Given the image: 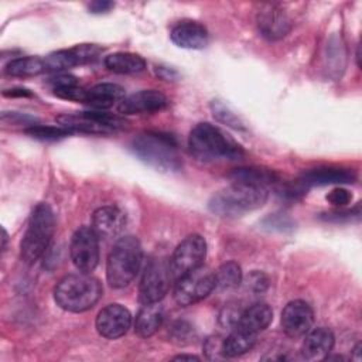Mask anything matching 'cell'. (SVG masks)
<instances>
[{"mask_svg": "<svg viewBox=\"0 0 362 362\" xmlns=\"http://www.w3.org/2000/svg\"><path fill=\"white\" fill-rule=\"evenodd\" d=\"M188 146L191 153L204 161L239 160L243 156L242 147L211 123L197 124L189 133Z\"/></svg>", "mask_w": 362, "mask_h": 362, "instance_id": "obj_1", "label": "cell"}, {"mask_svg": "<svg viewBox=\"0 0 362 362\" xmlns=\"http://www.w3.org/2000/svg\"><path fill=\"white\" fill-rule=\"evenodd\" d=\"M100 281L89 273L69 274L59 280L54 290L55 303L65 311L82 313L92 308L102 296Z\"/></svg>", "mask_w": 362, "mask_h": 362, "instance_id": "obj_2", "label": "cell"}, {"mask_svg": "<svg viewBox=\"0 0 362 362\" xmlns=\"http://www.w3.org/2000/svg\"><path fill=\"white\" fill-rule=\"evenodd\" d=\"M132 150L141 161L160 171H177L182 165L175 140L164 133L139 134L132 143Z\"/></svg>", "mask_w": 362, "mask_h": 362, "instance_id": "obj_3", "label": "cell"}, {"mask_svg": "<svg viewBox=\"0 0 362 362\" xmlns=\"http://www.w3.org/2000/svg\"><path fill=\"white\" fill-rule=\"evenodd\" d=\"M267 199V188L232 182L209 199V209L219 216H242L260 208Z\"/></svg>", "mask_w": 362, "mask_h": 362, "instance_id": "obj_4", "label": "cell"}, {"mask_svg": "<svg viewBox=\"0 0 362 362\" xmlns=\"http://www.w3.org/2000/svg\"><path fill=\"white\" fill-rule=\"evenodd\" d=\"M143 249L137 238L124 236L116 240L106 262V279L115 288H123L132 283L140 270Z\"/></svg>", "mask_w": 362, "mask_h": 362, "instance_id": "obj_5", "label": "cell"}, {"mask_svg": "<svg viewBox=\"0 0 362 362\" xmlns=\"http://www.w3.org/2000/svg\"><path fill=\"white\" fill-rule=\"evenodd\" d=\"M54 229L55 216L51 206L45 202L38 204L30 216L28 226L20 246L21 259L25 263L33 264L44 255L54 235Z\"/></svg>", "mask_w": 362, "mask_h": 362, "instance_id": "obj_6", "label": "cell"}, {"mask_svg": "<svg viewBox=\"0 0 362 362\" xmlns=\"http://www.w3.org/2000/svg\"><path fill=\"white\" fill-rule=\"evenodd\" d=\"M57 122L71 132L90 134H110L126 124V122L119 116L103 112L64 113L57 117Z\"/></svg>", "mask_w": 362, "mask_h": 362, "instance_id": "obj_7", "label": "cell"}, {"mask_svg": "<svg viewBox=\"0 0 362 362\" xmlns=\"http://www.w3.org/2000/svg\"><path fill=\"white\" fill-rule=\"evenodd\" d=\"M214 288L215 273L208 267L199 266L177 280L174 300L180 305H191L208 297Z\"/></svg>", "mask_w": 362, "mask_h": 362, "instance_id": "obj_8", "label": "cell"}, {"mask_svg": "<svg viewBox=\"0 0 362 362\" xmlns=\"http://www.w3.org/2000/svg\"><path fill=\"white\" fill-rule=\"evenodd\" d=\"M206 255V242L201 235L187 236L174 250L168 264L173 280H178L188 272L202 266Z\"/></svg>", "mask_w": 362, "mask_h": 362, "instance_id": "obj_9", "label": "cell"}, {"mask_svg": "<svg viewBox=\"0 0 362 362\" xmlns=\"http://www.w3.org/2000/svg\"><path fill=\"white\" fill-rule=\"evenodd\" d=\"M170 264L165 259L157 257L151 259L144 269L140 287H139V297L143 304L148 303H158L168 291L170 281Z\"/></svg>", "mask_w": 362, "mask_h": 362, "instance_id": "obj_10", "label": "cell"}, {"mask_svg": "<svg viewBox=\"0 0 362 362\" xmlns=\"http://www.w3.org/2000/svg\"><path fill=\"white\" fill-rule=\"evenodd\" d=\"M71 260L82 273H90L99 263V236L89 226L75 230L69 245Z\"/></svg>", "mask_w": 362, "mask_h": 362, "instance_id": "obj_11", "label": "cell"}, {"mask_svg": "<svg viewBox=\"0 0 362 362\" xmlns=\"http://www.w3.org/2000/svg\"><path fill=\"white\" fill-rule=\"evenodd\" d=\"M102 49L95 44H81L69 49H59L44 59L45 71L59 72L64 69H69L75 65L86 64L93 61Z\"/></svg>", "mask_w": 362, "mask_h": 362, "instance_id": "obj_12", "label": "cell"}, {"mask_svg": "<svg viewBox=\"0 0 362 362\" xmlns=\"http://www.w3.org/2000/svg\"><path fill=\"white\" fill-rule=\"evenodd\" d=\"M95 324L102 337L116 339L129 331L132 325V314L120 304H109L99 311Z\"/></svg>", "mask_w": 362, "mask_h": 362, "instance_id": "obj_13", "label": "cell"}, {"mask_svg": "<svg viewBox=\"0 0 362 362\" xmlns=\"http://www.w3.org/2000/svg\"><path fill=\"white\" fill-rule=\"evenodd\" d=\"M314 324V313L303 300L290 301L281 313V328L291 338L304 337Z\"/></svg>", "mask_w": 362, "mask_h": 362, "instance_id": "obj_14", "label": "cell"}, {"mask_svg": "<svg viewBox=\"0 0 362 362\" xmlns=\"http://www.w3.org/2000/svg\"><path fill=\"white\" fill-rule=\"evenodd\" d=\"M168 99L164 93L156 89H146L136 92L127 98H124L117 110L122 115H141V113H153L167 107Z\"/></svg>", "mask_w": 362, "mask_h": 362, "instance_id": "obj_15", "label": "cell"}, {"mask_svg": "<svg viewBox=\"0 0 362 362\" xmlns=\"http://www.w3.org/2000/svg\"><path fill=\"white\" fill-rule=\"evenodd\" d=\"M335 344V337L331 329L325 327L310 329L305 334V339L301 346V355L305 361L317 362L329 356Z\"/></svg>", "mask_w": 362, "mask_h": 362, "instance_id": "obj_16", "label": "cell"}, {"mask_svg": "<svg viewBox=\"0 0 362 362\" xmlns=\"http://www.w3.org/2000/svg\"><path fill=\"white\" fill-rule=\"evenodd\" d=\"M171 41L187 49H202L208 44L206 28L197 21H181L171 30Z\"/></svg>", "mask_w": 362, "mask_h": 362, "instance_id": "obj_17", "label": "cell"}, {"mask_svg": "<svg viewBox=\"0 0 362 362\" xmlns=\"http://www.w3.org/2000/svg\"><path fill=\"white\" fill-rule=\"evenodd\" d=\"M124 214L113 205L98 208L92 215V228L98 236L113 238L119 235L124 226Z\"/></svg>", "mask_w": 362, "mask_h": 362, "instance_id": "obj_18", "label": "cell"}, {"mask_svg": "<svg viewBox=\"0 0 362 362\" xmlns=\"http://www.w3.org/2000/svg\"><path fill=\"white\" fill-rule=\"evenodd\" d=\"M257 24L262 34L270 40L281 38L290 31V20L287 16L273 6H269L259 13Z\"/></svg>", "mask_w": 362, "mask_h": 362, "instance_id": "obj_19", "label": "cell"}, {"mask_svg": "<svg viewBox=\"0 0 362 362\" xmlns=\"http://www.w3.org/2000/svg\"><path fill=\"white\" fill-rule=\"evenodd\" d=\"M355 174L346 168L321 167L305 171L300 182L303 185H328V184H349L354 182Z\"/></svg>", "mask_w": 362, "mask_h": 362, "instance_id": "obj_20", "label": "cell"}, {"mask_svg": "<svg viewBox=\"0 0 362 362\" xmlns=\"http://www.w3.org/2000/svg\"><path fill=\"white\" fill-rule=\"evenodd\" d=\"M124 99V89L120 85L105 82L86 89L85 103L95 109H109Z\"/></svg>", "mask_w": 362, "mask_h": 362, "instance_id": "obj_21", "label": "cell"}, {"mask_svg": "<svg viewBox=\"0 0 362 362\" xmlns=\"http://www.w3.org/2000/svg\"><path fill=\"white\" fill-rule=\"evenodd\" d=\"M272 320H273L272 308L266 303H256L242 311L239 322L235 328L257 335V332L267 328Z\"/></svg>", "mask_w": 362, "mask_h": 362, "instance_id": "obj_22", "label": "cell"}, {"mask_svg": "<svg viewBox=\"0 0 362 362\" xmlns=\"http://www.w3.org/2000/svg\"><path fill=\"white\" fill-rule=\"evenodd\" d=\"M164 320V311L163 307L158 303H148L143 304L140 308L136 322H134V331L141 338H148L153 334L158 331Z\"/></svg>", "mask_w": 362, "mask_h": 362, "instance_id": "obj_23", "label": "cell"}, {"mask_svg": "<svg viewBox=\"0 0 362 362\" xmlns=\"http://www.w3.org/2000/svg\"><path fill=\"white\" fill-rule=\"evenodd\" d=\"M229 178L232 182L264 187V188L277 182L276 173L266 168H257V167L236 168L229 174Z\"/></svg>", "mask_w": 362, "mask_h": 362, "instance_id": "obj_24", "label": "cell"}, {"mask_svg": "<svg viewBox=\"0 0 362 362\" xmlns=\"http://www.w3.org/2000/svg\"><path fill=\"white\" fill-rule=\"evenodd\" d=\"M105 65L116 74H136L146 68V61L133 52H115L105 58Z\"/></svg>", "mask_w": 362, "mask_h": 362, "instance_id": "obj_25", "label": "cell"}, {"mask_svg": "<svg viewBox=\"0 0 362 362\" xmlns=\"http://www.w3.org/2000/svg\"><path fill=\"white\" fill-rule=\"evenodd\" d=\"M256 344V334L245 332L235 328L222 342V352L225 358H233L249 352Z\"/></svg>", "mask_w": 362, "mask_h": 362, "instance_id": "obj_26", "label": "cell"}, {"mask_svg": "<svg viewBox=\"0 0 362 362\" xmlns=\"http://www.w3.org/2000/svg\"><path fill=\"white\" fill-rule=\"evenodd\" d=\"M45 71L44 59H40L37 57H21L11 59L6 66V74L10 76H18V78H27V76H35Z\"/></svg>", "mask_w": 362, "mask_h": 362, "instance_id": "obj_27", "label": "cell"}, {"mask_svg": "<svg viewBox=\"0 0 362 362\" xmlns=\"http://www.w3.org/2000/svg\"><path fill=\"white\" fill-rule=\"evenodd\" d=\"M242 283V269L236 262H226L215 272V287L230 290Z\"/></svg>", "mask_w": 362, "mask_h": 362, "instance_id": "obj_28", "label": "cell"}, {"mask_svg": "<svg viewBox=\"0 0 362 362\" xmlns=\"http://www.w3.org/2000/svg\"><path fill=\"white\" fill-rule=\"evenodd\" d=\"M25 134L34 137V139H40V140H58V139H64L66 136H69L72 132L62 127V126H42V124H33L30 127H27Z\"/></svg>", "mask_w": 362, "mask_h": 362, "instance_id": "obj_29", "label": "cell"}, {"mask_svg": "<svg viewBox=\"0 0 362 362\" xmlns=\"http://www.w3.org/2000/svg\"><path fill=\"white\" fill-rule=\"evenodd\" d=\"M54 95L61 98V99H66V100H72V102H81L85 103V98H86V89L76 86H64V88H55L54 89Z\"/></svg>", "mask_w": 362, "mask_h": 362, "instance_id": "obj_30", "label": "cell"}, {"mask_svg": "<svg viewBox=\"0 0 362 362\" xmlns=\"http://www.w3.org/2000/svg\"><path fill=\"white\" fill-rule=\"evenodd\" d=\"M240 314H242V310H239V307H236L233 304H228L221 311L219 322H221V325L233 329L238 325V322H239Z\"/></svg>", "mask_w": 362, "mask_h": 362, "instance_id": "obj_31", "label": "cell"}, {"mask_svg": "<svg viewBox=\"0 0 362 362\" xmlns=\"http://www.w3.org/2000/svg\"><path fill=\"white\" fill-rule=\"evenodd\" d=\"M212 107H214V112H215L214 115H215L219 120L225 122V123L229 124V126H233L235 129H240V127H242V124L239 123L238 117H236L233 113H230L223 105H221V103H214Z\"/></svg>", "mask_w": 362, "mask_h": 362, "instance_id": "obj_32", "label": "cell"}, {"mask_svg": "<svg viewBox=\"0 0 362 362\" xmlns=\"http://www.w3.org/2000/svg\"><path fill=\"white\" fill-rule=\"evenodd\" d=\"M222 342H223V339H221L218 337H211L206 339L204 351L209 359L225 358L223 352H222Z\"/></svg>", "mask_w": 362, "mask_h": 362, "instance_id": "obj_33", "label": "cell"}, {"mask_svg": "<svg viewBox=\"0 0 362 362\" xmlns=\"http://www.w3.org/2000/svg\"><path fill=\"white\" fill-rule=\"evenodd\" d=\"M327 199H328V202H331V204L335 205V206H344V205L349 204V201L352 199V195H351L345 188L337 187V188H334V189L327 195Z\"/></svg>", "mask_w": 362, "mask_h": 362, "instance_id": "obj_34", "label": "cell"}, {"mask_svg": "<svg viewBox=\"0 0 362 362\" xmlns=\"http://www.w3.org/2000/svg\"><path fill=\"white\" fill-rule=\"evenodd\" d=\"M191 332L192 328L189 324H187L185 321H177L173 327H171V335L174 339H177V342L184 344L185 339L191 338Z\"/></svg>", "mask_w": 362, "mask_h": 362, "instance_id": "obj_35", "label": "cell"}, {"mask_svg": "<svg viewBox=\"0 0 362 362\" xmlns=\"http://www.w3.org/2000/svg\"><path fill=\"white\" fill-rule=\"evenodd\" d=\"M267 284H269V279L260 273V272H255L249 276V280H247V287L252 288L255 293H262L267 288Z\"/></svg>", "mask_w": 362, "mask_h": 362, "instance_id": "obj_36", "label": "cell"}, {"mask_svg": "<svg viewBox=\"0 0 362 362\" xmlns=\"http://www.w3.org/2000/svg\"><path fill=\"white\" fill-rule=\"evenodd\" d=\"M49 83L52 85V89L55 88H64V86H76L78 79L72 75H59L55 78H51Z\"/></svg>", "mask_w": 362, "mask_h": 362, "instance_id": "obj_37", "label": "cell"}, {"mask_svg": "<svg viewBox=\"0 0 362 362\" xmlns=\"http://www.w3.org/2000/svg\"><path fill=\"white\" fill-rule=\"evenodd\" d=\"M115 4L112 1H106V0H98L89 4V11L95 13V14H100V13H107Z\"/></svg>", "mask_w": 362, "mask_h": 362, "instance_id": "obj_38", "label": "cell"}, {"mask_svg": "<svg viewBox=\"0 0 362 362\" xmlns=\"http://www.w3.org/2000/svg\"><path fill=\"white\" fill-rule=\"evenodd\" d=\"M156 72H157V75H158L160 78H163V79H165V81H173V79H175V78L178 76V74H177L175 71L168 69V68H164V66H157Z\"/></svg>", "mask_w": 362, "mask_h": 362, "instance_id": "obj_39", "label": "cell"}, {"mask_svg": "<svg viewBox=\"0 0 362 362\" xmlns=\"http://www.w3.org/2000/svg\"><path fill=\"white\" fill-rule=\"evenodd\" d=\"M4 96H10V98H16V96H31V92L28 89H24V88H14V89H7L3 92Z\"/></svg>", "mask_w": 362, "mask_h": 362, "instance_id": "obj_40", "label": "cell"}, {"mask_svg": "<svg viewBox=\"0 0 362 362\" xmlns=\"http://www.w3.org/2000/svg\"><path fill=\"white\" fill-rule=\"evenodd\" d=\"M174 361H199V358L198 356H195V355H185V354H181V355H177V356H174L173 358Z\"/></svg>", "mask_w": 362, "mask_h": 362, "instance_id": "obj_41", "label": "cell"}, {"mask_svg": "<svg viewBox=\"0 0 362 362\" xmlns=\"http://www.w3.org/2000/svg\"><path fill=\"white\" fill-rule=\"evenodd\" d=\"M354 354H355V356H354V359H356V361H361V342H358L356 344V346L354 348Z\"/></svg>", "mask_w": 362, "mask_h": 362, "instance_id": "obj_42", "label": "cell"}, {"mask_svg": "<svg viewBox=\"0 0 362 362\" xmlns=\"http://www.w3.org/2000/svg\"><path fill=\"white\" fill-rule=\"evenodd\" d=\"M6 242H7V232L3 229V245H1V249L6 247Z\"/></svg>", "mask_w": 362, "mask_h": 362, "instance_id": "obj_43", "label": "cell"}]
</instances>
